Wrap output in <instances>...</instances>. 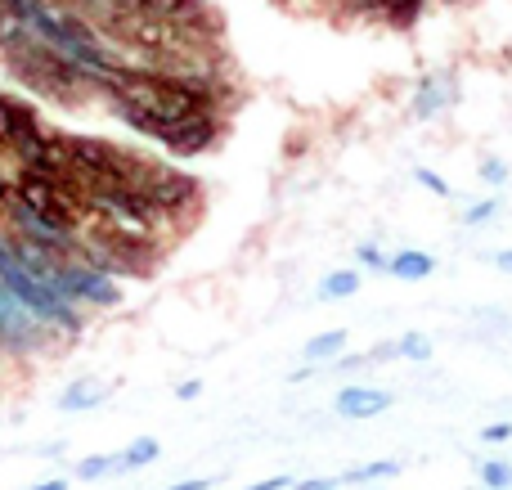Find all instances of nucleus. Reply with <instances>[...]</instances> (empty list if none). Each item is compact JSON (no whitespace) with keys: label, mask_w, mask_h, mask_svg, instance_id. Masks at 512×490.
Here are the masks:
<instances>
[{"label":"nucleus","mask_w":512,"mask_h":490,"mask_svg":"<svg viewBox=\"0 0 512 490\" xmlns=\"http://www.w3.org/2000/svg\"><path fill=\"white\" fill-rule=\"evenodd\" d=\"M337 486H342L337 477H306V482H297V477H292L288 490H337Z\"/></svg>","instance_id":"nucleus-16"},{"label":"nucleus","mask_w":512,"mask_h":490,"mask_svg":"<svg viewBox=\"0 0 512 490\" xmlns=\"http://www.w3.org/2000/svg\"><path fill=\"white\" fill-rule=\"evenodd\" d=\"M113 473H122V455H90L77 464L81 482H99V477H113Z\"/></svg>","instance_id":"nucleus-11"},{"label":"nucleus","mask_w":512,"mask_h":490,"mask_svg":"<svg viewBox=\"0 0 512 490\" xmlns=\"http://www.w3.org/2000/svg\"><path fill=\"white\" fill-rule=\"evenodd\" d=\"M167 490H212V482H207V477H189V482H176Z\"/></svg>","instance_id":"nucleus-23"},{"label":"nucleus","mask_w":512,"mask_h":490,"mask_svg":"<svg viewBox=\"0 0 512 490\" xmlns=\"http://www.w3.org/2000/svg\"><path fill=\"white\" fill-rule=\"evenodd\" d=\"M382 410H391V392H382V387H342L337 392L342 419H378Z\"/></svg>","instance_id":"nucleus-4"},{"label":"nucleus","mask_w":512,"mask_h":490,"mask_svg":"<svg viewBox=\"0 0 512 490\" xmlns=\"http://www.w3.org/2000/svg\"><path fill=\"white\" fill-rule=\"evenodd\" d=\"M104 396H108L104 378H95V374H81V378H72V383L63 387L59 405H63V410H68V414H81V410H95V405H104Z\"/></svg>","instance_id":"nucleus-5"},{"label":"nucleus","mask_w":512,"mask_h":490,"mask_svg":"<svg viewBox=\"0 0 512 490\" xmlns=\"http://www.w3.org/2000/svg\"><path fill=\"white\" fill-rule=\"evenodd\" d=\"M418 185H427L432 194H441V198H450V185H445L436 171H427V167H418Z\"/></svg>","instance_id":"nucleus-19"},{"label":"nucleus","mask_w":512,"mask_h":490,"mask_svg":"<svg viewBox=\"0 0 512 490\" xmlns=\"http://www.w3.org/2000/svg\"><path fill=\"white\" fill-rule=\"evenodd\" d=\"M495 266L504 270V275H512V248H504V252H495Z\"/></svg>","instance_id":"nucleus-25"},{"label":"nucleus","mask_w":512,"mask_h":490,"mask_svg":"<svg viewBox=\"0 0 512 490\" xmlns=\"http://www.w3.org/2000/svg\"><path fill=\"white\" fill-rule=\"evenodd\" d=\"M198 392H203V383H180V387H176V396H180V401H194Z\"/></svg>","instance_id":"nucleus-24"},{"label":"nucleus","mask_w":512,"mask_h":490,"mask_svg":"<svg viewBox=\"0 0 512 490\" xmlns=\"http://www.w3.org/2000/svg\"><path fill=\"white\" fill-rule=\"evenodd\" d=\"M396 356L414 360V365H423V360H432V342L423 338V333H405V338L396 342Z\"/></svg>","instance_id":"nucleus-12"},{"label":"nucleus","mask_w":512,"mask_h":490,"mask_svg":"<svg viewBox=\"0 0 512 490\" xmlns=\"http://www.w3.org/2000/svg\"><path fill=\"white\" fill-rule=\"evenodd\" d=\"M292 486V477H265V482H256L248 490H288Z\"/></svg>","instance_id":"nucleus-22"},{"label":"nucleus","mask_w":512,"mask_h":490,"mask_svg":"<svg viewBox=\"0 0 512 490\" xmlns=\"http://www.w3.org/2000/svg\"><path fill=\"white\" fill-rule=\"evenodd\" d=\"M495 212H499V198H481V203H472L468 212H463V225H481V221H490Z\"/></svg>","instance_id":"nucleus-15"},{"label":"nucleus","mask_w":512,"mask_h":490,"mask_svg":"<svg viewBox=\"0 0 512 490\" xmlns=\"http://www.w3.org/2000/svg\"><path fill=\"white\" fill-rule=\"evenodd\" d=\"M432 270H436V257L423 248H405V252H396V257H387V275L405 279V284H418V279H427Z\"/></svg>","instance_id":"nucleus-6"},{"label":"nucleus","mask_w":512,"mask_h":490,"mask_svg":"<svg viewBox=\"0 0 512 490\" xmlns=\"http://www.w3.org/2000/svg\"><path fill=\"white\" fill-rule=\"evenodd\" d=\"M45 284H50L59 297H68L72 306H95V311L122 306V284L86 257H59Z\"/></svg>","instance_id":"nucleus-2"},{"label":"nucleus","mask_w":512,"mask_h":490,"mask_svg":"<svg viewBox=\"0 0 512 490\" xmlns=\"http://www.w3.org/2000/svg\"><path fill=\"white\" fill-rule=\"evenodd\" d=\"M342 347H346V329H328V333H319V338H310L306 347H301V356L306 360H333V356H342Z\"/></svg>","instance_id":"nucleus-10"},{"label":"nucleus","mask_w":512,"mask_h":490,"mask_svg":"<svg viewBox=\"0 0 512 490\" xmlns=\"http://www.w3.org/2000/svg\"><path fill=\"white\" fill-rule=\"evenodd\" d=\"M113 108L158 144L176 153H203L216 140L212 86L189 72L153 68V63H113L99 77Z\"/></svg>","instance_id":"nucleus-1"},{"label":"nucleus","mask_w":512,"mask_h":490,"mask_svg":"<svg viewBox=\"0 0 512 490\" xmlns=\"http://www.w3.org/2000/svg\"><path fill=\"white\" fill-rule=\"evenodd\" d=\"M117 9H135V14H149L162 18V23H176V27H207V5L203 0H117Z\"/></svg>","instance_id":"nucleus-3"},{"label":"nucleus","mask_w":512,"mask_h":490,"mask_svg":"<svg viewBox=\"0 0 512 490\" xmlns=\"http://www.w3.org/2000/svg\"><path fill=\"white\" fill-rule=\"evenodd\" d=\"M481 482H486L490 490H508L512 486V464H504V459H486V464H481Z\"/></svg>","instance_id":"nucleus-13"},{"label":"nucleus","mask_w":512,"mask_h":490,"mask_svg":"<svg viewBox=\"0 0 512 490\" xmlns=\"http://www.w3.org/2000/svg\"><path fill=\"white\" fill-rule=\"evenodd\" d=\"M355 293H360V275H355V270H333V275H324V284H319L324 302H342V297H355Z\"/></svg>","instance_id":"nucleus-9"},{"label":"nucleus","mask_w":512,"mask_h":490,"mask_svg":"<svg viewBox=\"0 0 512 490\" xmlns=\"http://www.w3.org/2000/svg\"><path fill=\"white\" fill-rule=\"evenodd\" d=\"M382 5H387L396 18H418V9H423V0H382Z\"/></svg>","instance_id":"nucleus-17"},{"label":"nucleus","mask_w":512,"mask_h":490,"mask_svg":"<svg viewBox=\"0 0 512 490\" xmlns=\"http://www.w3.org/2000/svg\"><path fill=\"white\" fill-rule=\"evenodd\" d=\"M387 477H400L396 459H373V464H360V468H351V473H342L337 482L342 486H364V482H387Z\"/></svg>","instance_id":"nucleus-7"},{"label":"nucleus","mask_w":512,"mask_h":490,"mask_svg":"<svg viewBox=\"0 0 512 490\" xmlns=\"http://www.w3.org/2000/svg\"><path fill=\"white\" fill-rule=\"evenodd\" d=\"M27 490H68V482H63V477H50V482H36V486H27Z\"/></svg>","instance_id":"nucleus-26"},{"label":"nucleus","mask_w":512,"mask_h":490,"mask_svg":"<svg viewBox=\"0 0 512 490\" xmlns=\"http://www.w3.org/2000/svg\"><path fill=\"white\" fill-rule=\"evenodd\" d=\"M68 5H77V9H90L95 18H108L117 9V0H68Z\"/></svg>","instance_id":"nucleus-18"},{"label":"nucleus","mask_w":512,"mask_h":490,"mask_svg":"<svg viewBox=\"0 0 512 490\" xmlns=\"http://www.w3.org/2000/svg\"><path fill=\"white\" fill-rule=\"evenodd\" d=\"M481 176H486L490 185H504V180H508V167H504V162H495V158H486V162H481Z\"/></svg>","instance_id":"nucleus-20"},{"label":"nucleus","mask_w":512,"mask_h":490,"mask_svg":"<svg viewBox=\"0 0 512 490\" xmlns=\"http://www.w3.org/2000/svg\"><path fill=\"white\" fill-rule=\"evenodd\" d=\"M355 261L369 270H387V252H382L378 243H360V248H355Z\"/></svg>","instance_id":"nucleus-14"},{"label":"nucleus","mask_w":512,"mask_h":490,"mask_svg":"<svg viewBox=\"0 0 512 490\" xmlns=\"http://www.w3.org/2000/svg\"><path fill=\"white\" fill-rule=\"evenodd\" d=\"M158 455H162L158 437H135L131 446L122 450V473H135V468H149Z\"/></svg>","instance_id":"nucleus-8"},{"label":"nucleus","mask_w":512,"mask_h":490,"mask_svg":"<svg viewBox=\"0 0 512 490\" xmlns=\"http://www.w3.org/2000/svg\"><path fill=\"white\" fill-rule=\"evenodd\" d=\"M481 441H490V446H499V441H512V423H490V428L481 432Z\"/></svg>","instance_id":"nucleus-21"}]
</instances>
